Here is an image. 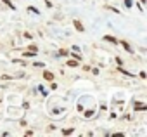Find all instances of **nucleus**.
Listing matches in <instances>:
<instances>
[{
    "label": "nucleus",
    "mask_w": 147,
    "mask_h": 137,
    "mask_svg": "<svg viewBox=\"0 0 147 137\" xmlns=\"http://www.w3.org/2000/svg\"><path fill=\"white\" fill-rule=\"evenodd\" d=\"M73 24H75V28L78 30V31H85V28H83V24L78 21V19H75V21H73Z\"/></svg>",
    "instance_id": "nucleus-1"
},
{
    "label": "nucleus",
    "mask_w": 147,
    "mask_h": 137,
    "mask_svg": "<svg viewBox=\"0 0 147 137\" xmlns=\"http://www.w3.org/2000/svg\"><path fill=\"white\" fill-rule=\"evenodd\" d=\"M43 78H45V80H49V82H52V80H54L52 71H47V70H45V71H43Z\"/></svg>",
    "instance_id": "nucleus-2"
},
{
    "label": "nucleus",
    "mask_w": 147,
    "mask_h": 137,
    "mask_svg": "<svg viewBox=\"0 0 147 137\" xmlns=\"http://www.w3.org/2000/svg\"><path fill=\"white\" fill-rule=\"evenodd\" d=\"M118 43H121V45L125 47V50H128V52H133V49H131V47H130V45H128L125 40H121V42H118Z\"/></svg>",
    "instance_id": "nucleus-3"
},
{
    "label": "nucleus",
    "mask_w": 147,
    "mask_h": 137,
    "mask_svg": "<svg viewBox=\"0 0 147 137\" xmlns=\"http://www.w3.org/2000/svg\"><path fill=\"white\" fill-rule=\"evenodd\" d=\"M135 109H137V111H145V109H147V106H145V104L137 102V104H135Z\"/></svg>",
    "instance_id": "nucleus-4"
},
{
    "label": "nucleus",
    "mask_w": 147,
    "mask_h": 137,
    "mask_svg": "<svg viewBox=\"0 0 147 137\" xmlns=\"http://www.w3.org/2000/svg\"><path fill=\"white\" fill-rule=\"evenodd\" d=\"M78 62H80V61H76V59H69V61H67V66L76 68V66H78Z\"/></svg>",
    "instance_id": "nucleus-5"
},
{
    "label": "nucleus",
    "mask_w": 147,
    "mask_h": 137,
    "mask_svg": "<svg viewBox=\"0 0 147 137\" xmlns=\"http://www.w3.org/2000/svg\"><path fill=\"white\" fill-rule=\"evenodd\" d=\"M104 40H106V42H111V43H114V45H118V40H116L114 37H104Z\"/></svg>",
    "instance_id": "nucleus-6"
},
{
    "label": "nucleus",
    "mask_w": 147,
    "mask_h": 137,
    "mask_svg": "<svg viewBox=\"0 0 147 137\" xmlns=\"http://www.w3.org/2000/svg\"><path fill=\"white\" fill-rule=\"evenodd\" d=\"M73 130H75V128H64V130H62V135H71Z\"/></svg>",
    "instance_id": "nucleus-7"
},
{
    "label": "nucleus",
    "mask_w": 147,
    "mask_h": 137,
    "mask_svg": "<svg viewBox=\"0 0 147 137\" xmlns=\"http://www.w3.org/2000/svg\"><path fill=\"white\" fill-rule=\"evenodd\" d=\"M119 73H121V75H126V77H133V75H130V73H128L126 70H123L121 66H119Z\"/></svg>",
    "instance_id": "nucleus-8"
},
{
    "label": "nucleus",
    "mask_w": 147,
    "mask_h": 137,
    "mask_svg": "<svg viewBox=\"0 0 147 137\" xmlns=\"http://www.w3.org/2000/svg\"><path fill=\"white\" fill-rule=\"evenodd\" d=\"M2 2H4V4H7L11 9H14V5H12V2H11V0H2Z\"/></svg>",
    "instance_id": "nucleus-9"
},
{
    "label": "nucleus",
    "mask_w": 147,
    "mask_h": 137,
    "mask_svg": "<svg viewBox=\"0 0 147 137\" xmlns=\"http://www.w3.org/2000/svg\"><path fill=\"white\" fill-rule=\"evenodd\" d=\"M85 116H87V118H92V116H94V111H85Z\"/></svg>",
    "instance_id": "nucleus-10"
},
{
    "label": "nucleus",
    "mask_w": 147,
    "mask_h": 137,
    "mask_svg": "<svg viewBox=\"0 0 147 137\" xmlns=\"http://www.w3.org/2000/svg\"><path fill=\"white\" fill-rule=\"evenodd\" d=\"M125 5L126 7H131V0H125Z\"/></svg>",
    "instance_id": "nucleus-11"
},
{
    "label": "nucleus",
    "mask_w": 147,
    "mask_h": 137,
    "mask_svg": "<svg viewBox=\"0 0 147 137\" xmlns=\"http://www.w3.org/2000/svg\"><path fill=\"white\" fill-rule=\"evenodd\" d=\"M138 77H140V78H145L147 75H145V71H140V73H138Z\"/></svg>",
    "instance_id": "nucleus-12"
},
{
    "label": "nucleus",
    "mask_w": 147,
    "mask_h": 137,
    "mask_svg": "<svg viewBox=\"0 0 147 137\" xmlns=\"http://www.w3.org/2000/svg\"><path fill=\"white\" fill-rule=\"evenodd\" d=\"M140 4H142V5H144V4H147V0H140Z\"/></svg>",
    "instance_id": "nucleus-13"
}]
</instances>
